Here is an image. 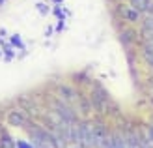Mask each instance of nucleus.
<instances>
[{
  "instance_id": "10",
  "label": "nucleus",
  "mask_w": 153,
  "mask_h": 148,
  "mask_svg": "<svg viewBox=\"0 0 153 148\" xmlns=\"http://www.w3.org/2000/svg\"><path fill=\"white\" fill-rule=\"evenodd\" d=\"M131 6L134 8L136 11H149V8H151V0H131Z\"/></svg>"
},
{
  "instance_id": "1",
  "label": "nucleus",
  "mask_w": 153,
  "mask_h": 148,
  "mask_svg": "<svg viewBox=\"0 0 153 148\" xmlns=\"http://www.w3.org/2000/svg\"><path fill=\"white\" fill-rule=\"evenodd\" d=\"M73 143H79L82 148H94V124L82 122L75 126L73 133Z\"/></svg>"
},
{
  "instance_id": "6",
  "label": "nucleus",
  "mask_w": 153,
  "mask_h": 148,
  "mask_svg": "<svg viewBox=\"0 0 153 148\" xmlns=\"http://www.w3.org/2000/svg\"><path fill=\"white\" fill-rule=\"evenodd\" d=\"M118 11H120V15L123 17L125 21H129V23H134V21H138V17H140V13L134 10L133 6H120L118 8Z\"/></svg>"
},
{
  "instance_id": "7",
  "label": "nucleus",
  "mask_w": 153,
  "mask_h": 148,
  "mask_svg": "<svg viewBox=\"0 0 153 148\" xmlns=\"http://www.w3.org/2000/svg\"><path fill=\"white\" fill-rule=\"evenodd\" d=\"M103 148H125L123 135H108V139H106Z\"/></svg>"
},
{
  "instance_id": "14",
  "label": "nucleus",
  "mask_w": 153,
  "mask_h": 148,
  "mask_svg": "<svg viewBox=\"0 0 153 148\" xmlns=\"http://www.w3.org/2000/svg\"><path fill=\"white\" fill-rule=\"evenodd\" d=\"M19 148H30V146H26V144H21V146H19Z\"/></svg>"
},
{
  "instance_id": "9",
  "label": "nucleus",
  "mask_w": 153,
  "mask_h": 148,
  "mask_svg": "<svg viewBox=\"0 0 153 148\" xmlns=\"http://www.w3.org/2000/svg\"><path fill=\"white\" fill-rule=\"evenodd\" d=\"M123 141H125V148H142L140 141H138V135L129 131L127 135H123Z\"/></svg>"
},
{
  "instance_id": "3",
  "label": "nucleus",
  "mask_w": 153,
  "mask_h": 148,
  "mask_svg": "<svg viewBox=\"0 0 153 148\" xmlns=\"http://www.w3.org/2000/svg\"><path fill=\"white\" fill-rule=\"evenodd\" d=\"M54 111H56V114H58L64 122H67V124H75V113L64 103V101H54Z\"/></svg>"
},
{
  "instance_id": "2",
  "label": "nucleus",
  "mask_w": 153,
  "mask_h": 148,
  "mask_svg": "<svg viewBox=\"0 0 153 148\" xmlns=\"http://www.w3.org/2000/svg\"><path fill=\"white\" fill-rule=\"evenodd\" d=\"M30 135H32L36 148H60V141L62 139L54 137L45 129H30Z\"/></svg>"
},
{
  "instance_id": "11",
  "label": "nucleus",
  "mask_w": 153,
  "mask_h": 148,
  "mask_svg": "<svg viewBox=\"0 0 153 148\" xmlns=\"http://www.w3.org/2000/svg\"><path fill=\"white\" fill-rule=\"evenodd\" d=\"M142 54H144V60H146L148 64L153 68V47H148V45H146L144 51H142Z\"/></svg>"
},
{
  "instance_id": "13",
  "label": "nucleus",
  "mask_w": 153,
  "mask_h": 148,
  "mask_svg": "<svg viewBox=\"0 0 153 148\" xmlns=\"http://www.w3.org/2000/svg\"><path fill=\"white\" fill-rule=\"evenodd\" d=\"M148 131H149V135H151V139H153V124H151V126H148Z\"/></svg>"
},
{
  "instance_id": "4",
  "label": "nucleus",
  "mask_w": 153,
  "mask_h": 148,
  "mask_svg": "<svg viewBox=\"0 0 153 148\" xmlns=\"http://www.w3.org/2000/svg\"><path fill=\"white\" fill-rule=\"evenodd\" d=\"M108 133H106V128L103 124H94V148H103Z\"/></svg>"
},
{
  "instance_id": "5",
  "label": "nucleus",
  "mask_w": 153,
  "mask_h": 148,
  "mask_svg": "<svg viewBox=\"0 0 153 148\" xmlns=\"http://www.w3.org/2000/svg\"><path fill=\"white\" fill-rule=\"evenodd\" d=\"M26 122H28V116H26L25 111H21V109H15V111H11L7 114V124H10V126L21 128V126H25Z\"/></svg>"
},
{
  "instance_id": "12",
  "label": "nucleus",
  "mask_w": 153,
  "mask_h": 148,
  "mask_svg": "<svg viewBox=\"0 0 153 148\" xmlns=\"http://www.w3.org/2000/svg\"><path fill=\"white\" fill-rule=\"evenodd\" d=\"M0 148H15V144H13V141L7 135H4L2 137V144H0Z\"/></svg>"
},
{
  "instance_id": "8",
  "label": "nucleus",
  "mask_w": 153,
  "mask_h": 148,
  "mask_svg": "<svg viewBox=\"0 0 153 148\" xmlns=\"http://www.w3.org/2000/svg\"><path fill=\"white\" fill-rule=\"evenodd\" d=\"M91 101H94L95 109H99V111H105L106 105H108V98L105 96V92H101V96H99V92H94V98H91Z\"/></svg>"
}]
</instances>
